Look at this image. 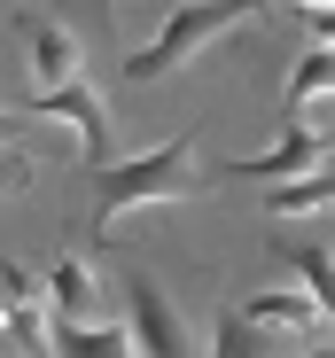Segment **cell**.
Here are the masks:
<instances>
[{
    "label": "cell",
    "instance_id": "10",
    "mask_svg": "<svg viewBox=\"0 0 335 358\" xmlns=\"http://www.w3.org/2000/svg\"><path fill=\"white\" fill-rule=\"evenodd\" d=\"M297 273H304V288L327 304V320H335V257H327V250H297Z\"/></svg>",
    "mask_w": 335,
    "mask_h": 358
},
{
    "label": "cell",
    "instance_id": "5",
    "mask_svg": "<svg viewBox=\"0 0 335 358\" xmlns=\"http://www.w3.org/2000/svg\"><path fill=\"white\" fill-rule=\"evenodd\" d=\"M320 164H327V141L304 125V117H289V133L273 141V148H257V156H242L234 179H265V187H273V179H304V171H320Z\"/></svg>",
    "mask_w": 335,
    "mask_h": 358
},
{
    "label": "cell",
    "instance_id": "9",
    "mask_svg": "<svg viewBox=\"0 0 335 358\" xmlns=\"http://www.w3.org/2000/svg\"><path fill=\"white\" fill-rule=\"evenodd\" d=\"M47 296H55V320H94V304H101V288H94V273L78 257L47 265Z\"/></svg>",
    "mask_w": 335,
    "mask_h": 358
},
{
    "label": "cell",
    "instance_id": "14",
    "mask_svg": "<svg viewBox=\"0 0 335 358\" xmlns=\"http://www.w3.org/2000/svg\"><path fill=\"white\" fill-rule=\"evenodd\" d=\"M297 8H304V16H320V8H335V0H297Z\"/></svg>",
    "mask_w": 335,
    "mask_h": 358
},
{
    "label": "cell",
    "instance_id": "15",
    "mask_svg": "<svg viewBox=\"0 0 335 358\" xmlns=\"http://www.w3.org/2000/svg\"><path fill=\"white\" fill-rule=\"evenodd\" d=\"M0 343H8V304H0Z\"/></svg>",
    "mask_w": 335,
    "mask_h": 358
},
{
    "label": "cell",
    "instance_id": "7",
    "mask_svg": "<svg viewBox=\"0 0 335 358\" xmlns=\"http://www.w3.org/2000/svg\"><path fill=\"white\" fill-rule=\"evenodd\" d=\"M24 47H31V86H63L78 78V39L47 16H24Z\"/></svg>",
    "mask_w": 335,
    "mask_h": 358
},
{
    "label": "cell",
    "instance_id": "6",
    "mask_svg": "<svg viewBox=\"0 0 335 358\" xmlns=\"http://www.w3.org/2000/svg\"><path fill=\"white\" fill-rule=\"evenodd\" d=\"M125 304H133V343H141V350H156V358H172V350H180V312L164 304V288H156L148 273L125 280Z\"/></svg>",
    "mask_w": 335,
    "mask_h": 358
},
{
    "label": "cell",
    "instance_id": "4",
    "mask_svg": "<svg viewBox=\"0 0 335 358\" xmlns=\"http://www.w3.org/2000/svg\"><path fill=\"white\" fill-rule=\"evenodd\" d=\"M31 109H39V117H63V125H78L86 156H94V164H109V109H101V94H94L86 78H63V86H31Z\"/></svg>",
    "mask_w": 335,
    "mask_h": 358
},
{
    "label": "cell",
    "instance_id": "13",
    "mask_svg": "<svg viewBox=\"0 0 335 358\" xmlns=\"http://www.w3.org/2000/svg\"><path fill=\"white\" fill-rule=\"evenodd\" d=\"M0 148H16V117L8 109H0Z\"/></svg>",
    "mask_w": 335,
    "mask_h": 358
},
{
    "label": "cell",
    "instance_id": "11",
    "mask_svg": "<svg viewBox=\"0 0 335 358\" xmlns=\"http://www.w3.org/2000/svg\"><path fill=\"white\" fill-rule=\"evenodd\" d=\"M31 179V164H24V148H0V195H16Z\"/></svg>",
    "mask_w": 335,
    "mask_h": 358
},
{
    "label": "cell",
    "instance_id": "1",
    "mask_svg": "<svg viewBox=\"0 0 335 358\" xmlns=\"http://www.w3.org/2000/svg\"><path fill=\"white\" fill-rule=\"evenodd\" d=\"M187 164H195V133L164 141V148H148V156H133V164H101V179H94V218H101V234L117 226V218H133V210H148V203L187 195V187H195Z\"/></svg>",
    "mask_w": 335,
    "mask_h": 358
},
{
    "label": "cell",
    "instance_id": "8",
    "mask_svg": "<svg viewBox=\"0 0 335 358\" xmlns=\"http://www.w3.org/2000/svg\"><path fill=\"white\" fill-rule=\"evenodd\" d=\"M320 101H335V47L297 55V71H289V117H312Z\"/></svg>",
    "mask_w": 335,
    "mask_h": 358
},
{
    "label": "cell",
    "instance_id": "2",
    "mask_svg": "<svg viewBox=\"0 0 335 358\" xmlns=\"http://www.w3.org/2000/svg\"><path fill=\"white\" fill-rule=\"evenodd\" d=\"M265 8H273V0H203V8H180V16H172V24H164V31L133 55V63H125V78L148 86V78H164V71H180L187 55H203L211 39H227V31H242V24L265 16Z\"/></svg>",
    "mask_w": 335,
    "mask_h": 358
},
{
    "label": "cell",
    "instance_id": "12",
    "mask_svg": "<svg viewBox=\"0 0 335 358\" xmlns=\"http://www.w3.org/2000/svg\"><path fill=\"white\" fill-rule=\"evenodd\" d=\"M312 31H320V47H335V8H320V16H312Z\"/></svg>",
    "mask_w": 335,
    "mask_h": 358
},
{
    "label": "cell",
    "instance_id": "3",
    "mask_svg": "<svg viewBox=\"0 0 335 358\" xmlns=\"http://www.w3.org/2000/svg\"><path fill=\"white\" fill-rule=\"evenodd\" d=\"M242 320H250V327H273V335H289L297 350H312V343H327V335H335L327 304H320L304 280H297V288H265V296H250Z\"/></svg>",
    "mask_w": 335,
    "mask_h": 358
}]
</instances>
